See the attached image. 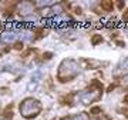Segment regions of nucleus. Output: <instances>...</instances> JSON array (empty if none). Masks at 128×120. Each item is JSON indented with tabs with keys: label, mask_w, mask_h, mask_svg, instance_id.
Returning a JSON list of instances; mask_svg holds the SVG:
<instances>
[{
	"label": "nucleus",
	"mask_w": 128,
	"mask_h": 120,
	"mask_svg": "<svg viewBox=\"0 0 128 120\" xmlns=\"http://www.w3.org/2000/svg\"><path fill=\"white\" fill-rule=\"evenodd\" d=\"M100 97H101V89L97 87V86H92V87H90L88 90L80 93L77 96V99L80 100L81 104H90V103H92V102H97Z\"/></svg>",
	"instance_id": "3"
},
{
	"label": "nucleus",
	"mask_w": 128,
	"mask_h": 120,
	"mask_svg": "<svg viewBox=\"0 0 128 120\" xmlns=\"http://www.w3.org/2000/svg\"><path fill=\"white\" fill-rule=\"evenodd\" d=\"M53 5V2H37V6H50Z\"/></svg>",
	"instance_id": "10"
},
{
	"label": "nucleus",
	"mask_w": 128,
	"mask_h": 120,
	"mask_svg": "<svg viewBox=\"0 0 128 120\" xmlns=\"http://www.w3.org/2000/svg\"><path fill=\"white\" fill-rule=\"evenodd\" d=\"M114 74L115 76H125V74H128V57H125L118 65V67L114 72Z\"/></svg>",
	"instance_id": "5"
},
{
	"label": "nucleus",
	"mask_w": 128,
	"mask_h": 120,
	"mask_svg": "<svg viewBox=\"0 0 128 120\" xmlns=\"http://www.w3.org/2000/svg\"><path fill=\"white\" fill-rule=\"evenodd\" d=\"M38 82L40 80H34V79H32V82L27 84V92H34L37 89V86H38Z\"/></svg>",
	"instance_id": "7"
},
{
	"label": "nucleus",
	"mask_w": 128,
	"mask_h": 120,
	"mask_svg": "<svg viewBox=\"0 0 128 120\" xmlns=\"http://www.w3.org/2000/svg\"><path fill=\"white\" fill-rule=\"evenodd\" d=\"M16 39H17V34L14 32H6V33L2 34V40L4 43H12V42H14Z\"/></svg>",
	"instance_id": "6"
},
{
	"label": "nucleus",
	"mask_w": 128,
	"mask_h": 120,
	"mask_svg": "<svg viewBox=\"0 0 128 120\" xmlns=\"http://www.w3.org/2000/svg\"><path fill=\"white\" fill-rule=\"evenodd\" d=\"M53 13H54V14H57V16H60V14L63 13V7H61L60 5L54 6V7H53Z\"/></svg>",
	"instance_id": "8"
},
{
	"label": "nucleus",
	"mask_w": 128,
	"mask_h": 120,
	"mask_svg": "<svg viewBox=\"0 0 128 120\" xmlns=\"http://www.w3.org/2000/svg\"><path fill=\"white\" fill-rule=\"evenodd\" d=\"M17 10H18V13L22 14V16H28V14L33 13V5L28 3V2H23V3L18 5Z\"/></svg>",
	"instance_id": "4"
},
{
	"label": "nucleus",
	"mask_w": 128,
	"mask_h": 120,
	"mask_svg": "<svg viewBox=\"0 0 128 120\" xmlns=\"http://www.w3.org/2000/svg\"><path fill=\"white\" fill-rule=\"evenodd\" d=\"M98 42H102V39H101V36H96L94 39H92V44H97Z\"/></svg>",
	"instance_id": "11"
},
{
	"label": "nucleus",
	"mask_w": 128,
	"mask_h": 120,
	"mask_svg": "<svg viewBox=\"0 0 128 120\" xmlns=\"http://www.w3.org/2000/svg\"><path fill=\"white\" fill-rule=\"evenodd\" d=\"M101 6H102L104 9H110V7H112V3H111V2H104V3H101Z\"/></svg>",
	"instance_id": "9"
},
{
	"label": "nucleus",
	"mask_w": 128,
	"mask_h": 120,
	"mask_svg": "<svg viewBox=\"0 0 128 120\" xmlns=\"http://www.w3.org/2000/svg\"><path fill=\"white\" fill-rule=\"evenodd\" d=\"M18 110H20V114L23 116L24 119H33L41 111V103L37 99L27 97L20 103Z\"/></svg>",
	"instance_id": "2"
},
{
	"label": "nucleus",
	"mask_w": 128,
	"mask_h": 120,
	"mask_svg": "<svg viewBox=\"0 0 128 120\" xmlns=\"http://www.w3.org/2000/svg\"><path fill=\"white\" fill-rule=\"evenodd\" d=\"M81 72V67L76 60L73 59H66L63 60L58 66V73H57V77H58L60 82H70L71 79L77 77Z\"/></svg>",
	"instance_id": "1"
},
{
	"label": "nucleus",
	"mask_w": 128,
	"mask_h": 120,
	"mask_svg": "<svg viewBox=\"0 0 128 120\" xmlns=\"http://www.w3.org/2000/svg\"><path fill=\"white\" fill-rule=\"evenodd\" d=\"M64 120H82L81 116H73V117H67V119H64Z\"/></svg>",
	"instance_id": "12"
},
{
	"label": "nucleus",
	"mask_w": 128,
	"mask_h": 120,
	"mask_svg": "<svg viewBox=\"0 0 128 120\" xmlns=\"http://www.w3.org/2000/svg\"><path fill=\"white\" fill-rule=\"evenodd\" d=\"M125 103H128V96H127V97H125Z\"/></svg>",
	"instance_id": "13"
}]
</instances>
